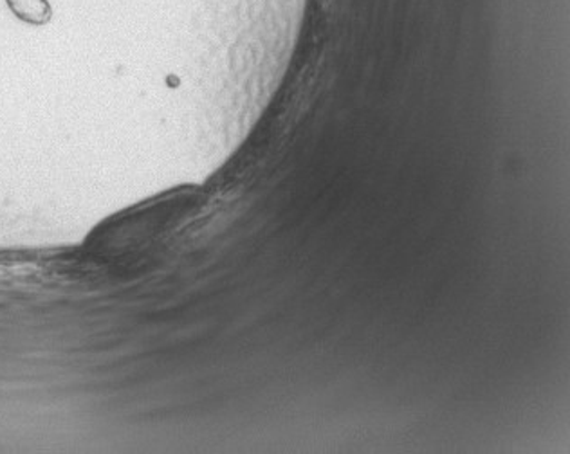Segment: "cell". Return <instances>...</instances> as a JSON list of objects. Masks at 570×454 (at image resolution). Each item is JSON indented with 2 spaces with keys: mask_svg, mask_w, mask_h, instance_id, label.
I'll return each instance as SVG.
<instances>
[{
  "mask_svg": "<svg viewBox=\"0 0 570 454\" xmlns=\"http://www.w3.org/2000/svg\"><path fill=\"white\" fill-rule=\"evenodd\" d=\"M8 4L20 20L29 24L40 26L51 20L52 11L48 0H8Z\"/></svg>",
  "mask_w": 570,
  "mask_h": 454,
  "instance_id": "obj_1",
  "label": "cell"
}]
</instances>
